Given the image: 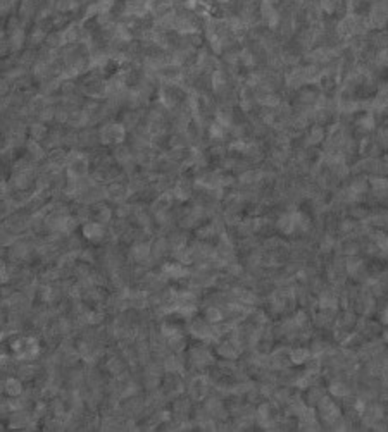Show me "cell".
Masks as SVG:
<instances>
[{
  "label": "cell",
  "instance_id": "obj_1",
  "mask_svg": "<svg viewBox=\"0 0 388 432\" xmlns=\"http://www.w3.org/2000/svg\"><path fill=\"white\" fill-rule=\"evenodd\" d=\"M316 410H318V417L325 422L326 425H335V422L342 417V411L338 408V405L328 396H323L321 400L318 401Z\"/></svg>",
  "mask_w": 388,
  "mask_h": 432
},
{
  "label": "cell",
  "instance_id": "obj_2",
  "mask_svg": "<svg viewBox=\"0 0 388 432\" xmlns=\"http://www.w3.org/2000/svg\"><path fill=\"white\" fill-rule=\"evenodd\" d=\"M107 238V229L104 224L95 222V220H86L83 224V239L90 243H100Z\"/></svg>",
  "mask_w": 388,
  "mask_h": 432
},
{
  "label": "cell",
  "instance_id": "obj_3",
  "mask_svg": "<svg viewBox=\"0 0 388 432\" xmlns=\"http://www.w3.org/2000/svg\"><path fill=\"white\" fill-rule=\"evenodd\" d=\"M4 392H6L9 398L21 396L24 392L23 381L19 379V377H7V379L4 381Z\"/></svg>",
  "mask_w": 388,
  "mask_h": 432
},
{
  "label": "cell",
  "instance_id": "obj_4",
  "mask_svg": "<svg viewBox=\"0 0 388 432\" xmlns=\"http://www.w3.org/2000/svg\"><path fill=\"white\" fill-rule=\"evenodd\" d=\"M311 355L312 353L309 350H306V348H293V350H290L288 358H290V363L304 365V363H307L309 360H311Z\"/></svg>",
  "mask_w": 388,
  "mask_h": 432
},
{
  "label": "cell",
  "instance_id": "obj_5",
  "mask_svg": "<svg viewBox=\"0 0 388 432\" xmlns=\"http://www.w3.org/2000/svg\"><path fill=\"white\" fill-rule=\"evenodd\" d=\"M337 303H338V296L333 291H323L321 294H319V298H318V307H319V310H326V308H337Z\"/></svg>",
  "mask_w": 388,
  "mask_h": 432
},
{
  "label": "cell",
  "instance_id": "obj_6",
  "mask_svg": "<svg viewBox=\"0 0 388 432\" xmlns=\"http://www.w3.org/2000/svg\"><path fill=\"white\" fill-rule=\"evenodd\" d=\"M238 348L233 345L232 341H226V343H221L218 346V353L226 360H235V358L238 356Z\"/></svg>",
  "mask_w": 388,
  "mask_h": 432
},
{
  "label": "cell",
  "instance_id": "obj_7",
  "mask_svg": "<svg viewBox=\"0 0 388 432\" xmlns=\"http://www.w3.org/2000/svg\"><path fill=\"white\" fill-rule=\"evenodd\" d=\"M204 317L207 318L210 324H218L224 318V312H223V308L218 305H209L204 310Z\"/></svg>",
  "mask_w": 388,
  "mask_h": 432
},
{
  "label": "cell",
  "instance_id": "obj_8",
  "mask_svg": "<svg viewBox=\"0 0 388 432\" xmlns=\"http://www.w3.org/2000/svg\"><path fill=\"white\" fill-rule=\"evenodd\" d=\"M330 392L335 398H345L348 395V386L342 381H333L330 384Z\"/></svg>",
  "mask_w": 388,
  "mask_h": 432
},
{
  "label": "cell",
  "instance_id": "obj_9",
  "mask_svg": "<svg viewBox=\"0 0 388 432\" xmlns=\"http://www.w3.org/2000/svg\"><path fill=\"white\" fill-rule=\"evenodd\" d=\"M375 241H376V247L380 248L381 252L388 253V234H385V233H378L376 238H375Z\"/></svg>",
  "mask_w": 388,
  "mask_h": 432
},
{
  "label": "cell",
  "instance_id": "obj_10",
  "mask_svg": "<svg viewBox=\"0 0 388 432\" xmlns=\"http://www.w3.org/2000/svg\"><path fill=\"white\" fill-rule=\"evenodd\" d=\"M333 245H335V239H333L331 236H325V239L321 241V252L328 253L333 248Z\"/></svg>",
  "mask_w": 388,
  "mask_h": 432
},
{
  "label": "cell",
  "instance_id": "obj_11",
  "mask_svg": "<svg viewBox=\"0 0 388 432\" xmlns=\"http://www.w3.org/2000/svg\"><path fill=\"white\" fill-rule=\"evenodd\" d=\"M343 252H345L347 255H350V257H354V255L359 253V245L354 243V241L347 243V245H345V250H343Z\"/></svg>",
  "mask_w": 388,
  "mask_h": 432
},
{
  "label": "cell",
  "instance_id": "obj_12",
  "mask_svg": "<svg viewBox=\"0 0 388 432\" xmlns=\"http://www.w3.org/2000/svg\"><path fill=\"white\" fill-rule=\"evenodd\" d=\"M380 317H381V322H383V324H388V305H386L385 308H383V312H381Z\"/></svg>",
  "mask_w": 388,
  "mask_h": 432
},
{
  "label": "cell",
  "instance_id": "obj_13",
  "mask_svg": "<svg viewBox=\"0 0 388 432\" xmlns=\"http://www.w3.org/2000/svg\"><path fill=\"white\" fill-rule=\"evenodd\" d=\"M383 341L388 343V329H385V331H383Z\"/></svg>",
  "mask_w": 388,
  "mask_h": 432
}]
</instances>
